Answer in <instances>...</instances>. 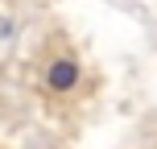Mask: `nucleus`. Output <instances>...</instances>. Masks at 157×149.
Wrapping results in <instances>:
<instances>
[{
  "instance_id": "nucleus-1",
  "label": "nucleus",
  "mask_w": 157,
  "mask_h": 149,
  "mask_svg": "<svg viewBox=\"0 0 157 149\" xmlns=\"http://www.w3.org/2000/svg\"><path fill=\"white\" fill-rule=\"evenodd\" d=\"M78 79H83V71H78V62H75V58H54V62L46 66V87H50L54 95L75 91V87H78Z\"/></svg>"
}]
</instances>
